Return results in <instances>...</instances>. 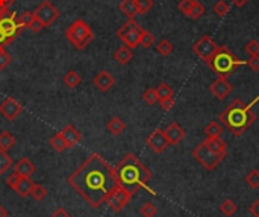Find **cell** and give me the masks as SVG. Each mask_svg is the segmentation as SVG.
<instances>
[{
    "label": "cell",
    "instance_id": "obj_54",
    "mask_svg": "<svg viewBox=\"0 0 259 217\" xmlns=\"http://www.w3.org/2000/svg\"><path fill=\"white\" fill-rule=\"evenodd\" d=\"M2 49H3V47H0V50H2Z\"/></svg>",
    "mask_w": 259,
    "mask_h": 217
},
{
    "label": "cell",
    "instance_id": "obj_16",
    "mask_svg": "<svg viewBox=\"0 0 259 217\" xmlns=\"http://www.w3.org/2000/svg\"><path fill=\"white\" fill-rule=\"evenodd\" d=\"M165 137H167V140L170 145H179L182 140H184V137H185V129L176 123V122H171L167 128H165Z\"/></svg>",
    "mask_w": 259,
    "mask_h": 217
},
{
    "label": "cell",
    "instance_id": "obj_50",
    "mask_svg": "<svg viewBox=\"0 0 259 217\" xmlns=\"http://www.w3.org/2000/svg\"><path fill=\"white\" fill-rule=\"evenodd\" d=\"M249 213H250L253 217H259V199H256V201L249 207Z\"/></svg>",
    "mask_w": 259,
    "mask_h": 217
},
{
    "label": "cell",
    "instance_id": "obj_21",
    "mask_svg": "<svg viewBox=\"0 0 259 217\" xmlns=\"http://www.w3.org/2000/svg\"><path fill=\"white\" fill-rule=\"evenodd\" d=\"M133 58V53H132V49L128 47V46H120L115 52H114V59L122 66H128Z\"/></svg>",
    "mask_w": 259,
    "mask_h": 217
},
{
    "label": "cell",
    "instance_id": "obj_28",
    "mask_svg": "<svg viewBox=\"0 0 259 217\" xmlns=\"http://www.w3.org/2000/svg\"><path fill=\"white\" fill-rule=\"evenodd\" d=\"M31 196H32V199H33V201H36V202H41V201H44V199H46V196H47V190H46V187H44V185L33 182V187H32V190H31Z\"/></svg>",
    "mask_w": 259,
    "mask_h": 217
},
{
    "label": "cell",
    "instance_id": "obj_12",
    "mask_svg": "<svg viewBox=\"0 0 259 217\" xmlns=\"http://www.w3.org/2000/svg\"><path fill=\"white\" fill-rule=\"evenodd\" d=\"M147 146L155 152V153H162L168 146V140H167V137H165V132L164 129H155L149 137H147Z\"/></svg>",
    "mask_w": 259,
    "mask_h": 217
},
{
    "label": "cell",
    "instance_id": "obj_22",
    "mask_svg": "<svg viewBox=\"0 0 259 217\" xmlns=\"http://www.w3.org/2000/svg\"><path fill=\"white\" fill-rule=\"evenodd\" d=\"M63 82H64V85L67 87V88H77L79 85H81V82H82V77L79 76V73L77 72H74V70H70V72H67L65 74H64V77H63Z\"/></svg>",
    "mask_w": 259,
    "mask_h": 217
},
{
    "label": "cell",
    "instance_id": "obj_42",
    "mask_svg": "<svg viewBox=\"0 0 259 217\" xmlns=\"http://www.w3.org/2000/svg\"><path fill=\"white\" fill-rule=\"evenodd\" d=\"M244 49L249 53V56H258L259 55V41L258 39H250Z\"/></svg>",
    "mask_w": 259,
    "mask_h": 217
},
{
    "label": "cell",
    "instance_id": "obj_4",
    "mask_svg": "<svg viewBox=\"0 0 259 217\" xmlns=\"http://www.w3.org/2000/svg\"><path fill=\"white\" fill-rule=\"evenodd\" d=\"M206 64L220 77H227L236 67L247 64V61L236 59V56L226 46H222V47H217L215 53L211 56L209 61H206Z\"/></svg>",
    "mask_w": 259,
    "mask_h": 217
},
{
    "label": "cell",
    "instance_id": "obj_51",
    "mask_svg": "<svg viewBox=\"0 0 259 217\" xmlns=\"http://www.w3.org/2000/svg\"><path fill=\"white\" fill-rule=\"evenodd\" d=\"M8 44H11V41L8 39V36L5 35V32L2 31V28H0V47H5Z\"/></svg>",
    "mask_w": 259,
    "mask_h": 217
},
{
    "label": "cell",
    "instance_id": "obj_47",
    "mask_svg": "<svg viewBox=\"0 0 259 217\" xmlns=\"http://www.w3.org/2000/svg\"><path fill=\"white\" fill-rule=\"evenodd\" d=\"M159 105H161V109H164V111L173 109V107H174V97L162 99V101H159Z\"/></svg>",
    "mask_w": 259,
    "mask_h": 217
},
{
    "label": "cell",
    "instance_id": "obj_44",
    "mask_svg": "<svg viewBox=\"0 0 259 217\" xmlns=\"http://www.w3.org/2000/svg\"><path fill=\"white\" fill-rule=\"evenodd\" d=\"M14 2L15 0H0V18L11 11V6L14 5Z\"/></svg>",
    "mask_w": 259,
    "mask_h": 217
},
{
    "label": "cell",
    "instance_id": "obj_19",
    "mask_svg": "<svg viewBox=\"0 0 259 217\" xmlns=\"http://www.w3.org/2000/svg\"><path fill=\"white\" fill-rule=\"evenodd\" d=\"M61 134H63L64 138H65V142H67V145H68V149L73 147V146H76L79 142L82 140V134L79 132L73 125H67V126L61 131Z\"/></svg>",
    "mask_w": 259,
    "mask_h": 217
},
{
    "label": "cell",
    "instance_id": "obj_35",
    "mask_svg": "<svg viewBox=\"0 0 259 217\" xmlns=\"http://www.w3.org/2000/svg\"><path fill=\"white\" fill-rule=\"evenodd\" d=\"M143 101L147 104V105H155L159 102V97H158V93H156V88H147L144 93H143Z\"/></svg>",
    "mask_w": 259,
    "mask_h": 217
},
{
    "label": "cell",
    "instance_id": "obj_31",
    "mask_svg": "<svg viewBox=\"0 0 259 217\" xmlns=\"http://www.w3.org/2000/svg\"><path fill=\"white\" fill-rule=\"evenodd\" d=\"M173 44L168 41V39H165V38H162L161 41H159L158 44H156V50H158V53L159 55H162V56H168V55H171V52H173Z\"/></svg>",
    "mask_w": 259,
    "mask_h": 217
},
{
    "label": "cell",
    "instance_id": "obj_30",
    "mask_svg": "<svg viewBox=\"0 0 259 217\" xmlns=\"http://www.w3.org/2000/svg\"><path fill=\"white\" fill-rule=\"evenodd\" d=\"M12 166V158L8 155L6 150H0V176L5 175Z\"/></svg>",
    "mask_w": 259,
    "mask_h": 217
},
{
    "label": "cell",
    "instance_id": "obj_29",
    "mask_svg": "<svg viewBox=\"0 0 259 217\" xmlns=\"http://www.w3.org/2000/svg\"><path fill=\"white\" fill-rule=\"evenodd\" d=\"M220 211L223 216L226 217H232L236 211H238V205L232 201V199H225L220 205Z\"/></svg>",
    "mask_w": 259,
    "mask_h": 217
},
{
    "label": "cell",
    "instance_id": "obj_10",
    "mask_svg": "<svg viewBox=\"0 0 259 217\" xmlns=\"http://www.w3.org/2000/svg\"><path fill=\"white\" fill-rule=\"evenodd\" d=\"M217 47H218V46L215 44V41H214V39H212L209 35H203V36L193 46V52H194L198 58H202L203 61L206 63V61H209V59H211V56L215 53Z\"/></svg>",
    "mask_w": 259,
    "mask_h": 217
},
{
    "label": "cell",
    "instance_id": "obj_26",
    "mask_svg": "<svg viewBox=\"0 0 259 217\" xmlns=\"http://www.w3.org/2000/svg\"><path fill=\"white\" fill-rule=\"evenodd\" d=\"M15 146V138L9 131L0 132V150H9Z\"/></svg>",
    "mask_w": 259,
    "mask_h": 217
},
{
    "label": "cell",
    "instance_id": "obj_5",
    "mask_svg": "<svg viewBox=\"0 0 259 217\" xmlns=\"http://www.w3.org/2000/svg\"><path fill=\"white\" fill-rule=\"evenodd\" d=\"M65 36L77 50H84L94 39V34H93L90 25H87L85 20H82V18H76L74 22L67 28Z\"/></svg>",
    "mask_w": 259,
    "mask_h": 217
},
{
    "label": "cell",
    "instance_id": "obj_1",
    "mask_svg": "<svg viewBox=\"0 0 259 217\" xmlns=\"http://www.w3.org/2000/svg\"><path fill=\"white\" fill-rule=\"evenodd\" d=\"M67 182L93 208L106 204L111 193L122 185L117 169L98 153H91L68 176Z\"/></svg>",
    "mask_w": 259,
    "mask_h": 217
},
{
    "label": "cell",
    "instance_id": "obj_45",
    "mask_svg": "<svg viewBox=\"0 0 259 217\" xmlns=\"http://www.w3.org/2000/svg\"><path fill=\"white\" fill-rule=\"evenodd\" d=\"M28 29H31L32 32H41L43 29H44V25L41 23V22H39V20L36 18V17H33L32 20H31V23L28 25Z\"/></svg>",
    "mask_w": 259,
    "mask_h": 217
},
{
    "label": "cell",
    "instance_id": "obj_24",
    "mask_svg": "<svg viewBox=\"0 0 259 217\" xmlns=\"http://www.w3.org/2000/svg\"><path fill=\"white\" fill-rule=\"evenodd\" d=\"M106 129H108L112 135H120L122 132H125L126 123L122 120L120 117H112L111 120L106 123Z\"/></svg>",
    "mask_w": 259,
    "mask_h": 217
},
{
    "label": "cell",
    "instance_id": "obj_6",
    "mask_svg": "<svg viewBox=\"0 0 259 217\" xmlns=\"http://www.w3.org/2000/svg\"><path fill=\"white\" fill-rule=\"evenodd\" d=\"M193 156L195 158V161L203 166L206 170L212 172L218 164H220L223 161V158H220L217 153H214L205 142L198 143L194 149H193Z\"/></svg>",
    "mask_w": 259,
    "mask_h": 217
},
{
    "label": "cell",
    "instance_id": "obj_18",
    "mask_svg": "<svg viewBox=\"0 0 259 217\" xmlns=\"http://www.w3.org/2000/svg\"><path fill=\"white\" fill-rule=\"evenodd\" d=\"M35 170H36V167L29 158H22V160H20L14 167V172L23 178H31L35 173Z\"/></svg>",
    "mask_w": 259,
    "mask_h": 217
},
{
    "label": "cell",
    "instance_id": "obj_3",
    "mask_svg": "<svg viewBox=\"0 0 259 217\" xmlns=\"http://www.w3.org/2000/svg\"><path fill=\"white\" fill-rule=\"evenodd\" d=\"M120 184L133 193L139 188H147V182L152 180V172L138 160L133 153H128L115 166Z\"/></svg>",
    "mask_w": 259,
    "mask_h": 217
},
{
    "label": "cell",
    "instance_id": "obj_52",
    "mask_svg": "<svg viewBox=\"0 0 259 217\" xmlns=\"http://www.w3.org/2000/svg\"><path fill=\"white\" fill-rule=\"evenodd\" d=\"M249 2V0H232V3L235 5V6H238V8H241V6H244L246 3Z\"/></svg>",
    "mask_w": 259,
    "mask_h": 217
},
{
    "label": "cell",
    "instance_id": "obj_25",
    "mask_svg": "<svg viewBox=\"0 0 259 217\" xmlns=\"http://www.w3.org/2000/svg\"><path fill=\"white\" fill-rule=\"evenodd\" d=\"M120 11L128 18H135V15H138L136 0H123V2L120 3Z\"/></svg>",
    "mask_w": 259,
    "mask_h": 217
},
{
    "label": "cell",
    "instance_id": "obj_40",
    "mask_svg": "<svg viewBox=\"0 0 259 217\" xmlns=\"http://www.w3.org/2000/svg\"><path fill=\"white\" fill-rule=\"evenodd\" d=\"M139 213H141L143 217H155L156 213H158V210H156V205H155V204L146 202V204H143V207H141V210H139Z\"/></svg>",
    "mask_w": 259,
    "mask_h": 217
},
{
    "label": "cell",
    "instance_id": "obj_14",
    "mask_svg": "<svg viewBox=\"0 0 259 217\" xmlns=\"http://www.w3.org/2000/svg\"><path fill=\"white\" fill-rule=\"evenodd\" d=\"M209 91L217 99L223 101V99H226L232 93V84L227 81V77H220V76H218L215 81L209 85Z\"/></svg>",
    "mask_w": 259,
    "mask_h": 217
},
{
    "label": "cell",
    "instance_id": "obj_2",
    "mask_svg": "<svg viewBox=\"0 0 259 217\" xmlns=\"http://www.w3.org/2000/svg\"><path fill=\"white\" fill-rule=\"evenodd\" d=\"M259 101V96L255 97V101L246 105L240 99L232 101L225 111L220 112V122L235 135L241 137L252 125L256 122V114L252 111V107Z\"/></svg>",
    "mask_w": 259,
    "mask_h": 217
},
{
    "label": "cell",
    "instance_id": "obj_17",
    "mask_svg": "<svg viewBox=\"0 0 259 217\" xmlns=\"http://www.w3.org/2000/svg\"><path fill=\"white\" fill-rule=\"evenodd\" d=\"M205 143H206V146L214 152V153H217L220 158H226V155H227V147H226V142L225 140H222V137H215V138H206L205 140Z\"/></svg>",
    "mask_w": 259,
    "mask_h": 217
},
{
    "label": "cell",
    "instance_id": "obj_36",
    "mask_svg": "<svg viewBox=\"0 0 259 217\" xmlns=\"http://www.w3.org/2000/svg\"><path fill=\"white\" fill-rule=\"evenodd\" d=\"M139 44H141L143 47H146V49L152 47L155 44V35L144 29L143 34H141V39H139Z\"/></svg>",
    "mask_w": 259,
    "mask_h": 217
},
{
    "label": "cell",
    "instance_id": "obj_20",
    "mask_svg": "<svg viewBox=\"0 0 259 217\" xmlns=\"http://www.w3.org/2000/svg\"><path fill=\"white\" fill-rule=\"evenodd\" d=\"M143 31H144V29H143L141 26H139V28H136V29L128 32L126 35H123L120 39L125 43V46H128V47H130V49H135L136 46H139V39H141Z\"/></svg>",
    "mask_w": 259,
    "mask_h": 217
},
{
    "label": "cell",
    "instance_id": "obj_37",
    "mask_svg": "<svg viewBox=\"0 0 259 217\" xmlns=\"http://www.w3.org/2000/svg\"><path fill=\"white\" fill-rule=\"evenodd\" d=\"M35 17V14L32 12V11H23L22 14H20L18 17H17V20H18V25H20V28H28V25L31 23V20Z\"/></svg>",
    "mask_w": 259,
    "mask_h": 217
},
{
    "label": "cell",
    "instance_id": "obj_33",
    "mask_svg": "<svg viewBox=\"0 0 259 217\" xmlns=\"http://www.w3.org/2000/svg\"><path fill=\"white\" fill-rule=\"evenodd\" d=\"M156 93H158L159 101H162V99H167V97H173V88L167 82L159 84L156 88Z\"/></svg>",
    "mask_w": 259,
    "mask_h": 217
},
{
    "label": "cell",
    "instance_id": "obj_49",
    "mask_svg": "<svg viewBox=\"0 0 259 217\" xmlns=\"http://www.w3.org/2000/svg\"><path fill=\"white\" fill-rule=\"evenodd\" d=\"M49 217H73V216H71V214H68V213H67V211H65L63 207H58V208H56V210H55V211H53V213H52Z\"/></svg>",
    "mask_w": 259,
    "mask_h": 217
},
{
    "label": "cell",
    "instance_id": "obj_41",
    "mask_svg": "<svg viewBox=\"0 0 259 217\" xmlns=\"http://www.w3.org/2000/svg\"><path fill=\"white\" fill-rule=\"evenodd\" d=\"M138 14H147L153 8V0H136Z\"/></svg>",
    "mask_w": 259,
    "mask_h": 217
},
{
    "label": "cell",
    "instance_id": "obj_11",
    "mask_svg": "<svg viewBox=\"0 0 259 217\" xmlns=\"http://www.w3.org/2000/svg\"><path fill=\"white\" fill-rule=\"evenodd\" d=\"M0 28H2V31L5 32V35L8 36V39L11 43L14 41V38L18 35V32L22 31V28H20V25H18L15 12H11V11L0 18Z\"/></svg>",
    "mask_w": 259,
    "mask_h": 217
},
{
    "label": "cell",
    "instance_id": "obj_43",
    "mask_svg": "<svg viewBox=\"0 0 259 217\" xmlns=\"http://www.w3.org/2000/svg\"><path fill=\"white\" fill-rule=\"evenodd\" d=\"M9 64H11V55L5 49H2L0 50V70H5Z\"/></svg>",
    "mask_w": 259,
    "mask_h": 217
},
{
    "label": "cell",
    "instance_id": "obj_15",
    "mask_svg": "<svg viewBox=\"0 0 259 217\" xmlns=\"http://www.w3.org/2000/svg\"><path fill=\"white\" fill-rule=\"evenodd\" d=\"M93 84L96 85V88H98L102 93H106V91H109V90L114 87L115 79H114V76H112L109 72L102 70V72H98V73L94 76Z\"/></svg>",
    "mask_w": 259,
    "mask_h": 217
},
{
    "label": "cell",
    "instance_id": "obj_27",
    "mask_svg": "<svg viewBox=\"0 0 259 217\" xmlns=\"http://www.w3.org/2000/svg\"><path fill=\"white\" fill-rule=\"evenodd\" d=\"M205 134H206V138L222 137V134H223V125L220 122H217V120H212V122H209L205 126Z\"/></svg>",
    "mask_w": 259,
    "mask_h": 217
},
{
    "label": "cell",
    "instance_id": "obj_38",
    "mask_svg": "<svg viewBox=\"0 0 259 217\" xmlns=\"http://www.w3.org/2000/svg\"><path fill=\"white\" fill-rule=\"evenodd\" d=\"M203 14H205V6H203L200 2H197V0H195L194 5H193V8H191V11L188 12V17L197 20V18H200Z\"/></svg>",
    "mask_w": 259,
    "mask_h": 217
},
{
    "label": "cell",
    "instance_id": "obj_32",
    "mask_svg": "<svg viewBox=\"0 0 259 217\" xmlns=\"http://www.w3.org/2000/svg\"><path fill=\"white\" fill-rule=\"evenodd\" d=\"M244 181L247 182L249 187L252 188H259V170L258 169H253L252 172H249L244 178Z\"/></svg>",
    "mask_w": 259,
    "mask_h": 217
},
{
    "label": "cell",
    "instance_id": "obj_23",
    "mask_svg": "<svg viewBox=\"0 0 259 217\" xmlns=\"http://www.w3.org/2000/svg\"><path fill=\"white\" fill-rule=\"evenodd\" d=\"M49 145H50L56 152H59V153L65 152V150L68 149V145H67L65 138H64V135H63L61 132H58V134H55L53 137H50Z\"/></svg>",
    "mask_w": 259,
    "mask_h": 217
},
{
    "label": "cell",
    "instance_id": "obj_9",
    "mask_svg": "<svg viewBox=\"0 0 259 217\" xmlns=\"http://www.w3.org/2000/svg\"><path fill=\"white\" fill-rule=\"evenodd\" d=\"M6 184L22 197L31 196V190L33 187V181L31 180V178H23V176L17 175L15 172L6 178Z\"/></svg>",
    "mask_w": 259,
    "mask_h": 217
},
{
    "label": "cell",
    "instance_id": "obj_39",
    "mask_svg": "<svg viewBox=\"0 0 259 217\" xmlns=\"http://www.w3.org/2000/svg\"><path fill=\"white\" fill-rule=\"evenodd\" d=\"M229 5H227V2H225V0H218V2L214 5V12L218 15V17H225V15H227V12H229Z\"/></svg>",
    "mask_w": 259,
    "mask_h": 217
},
{
    "label": "cell",
    "instance_id": "obj_34",
    "mask_svg": "<svg viewBox=\"0 0 259 217\" xmlns=\"http://www.w3.org/2000/svg\"><path fill=\"white\" fill-rule=\"evenodd\" d=\"M136 28H139V25L135 22L133 18H129L128 22H126L120 29L117 31V36H118V38H122L123 35H126L128 32H130V31H133V29H136Z\"/></svg>",
    "mask_w": 259,
    "mask_h": 217
},
{
    "label": "cell",
    "instance_id": "obj_13",
    "mask_svg": "<svg viewBox=\"0 0 259 217\" xmlns=\"http://www.w3.org/2000/svg\"><path fill=\"white\" fill-rule=\"evenodd\" d=\"M22 111H23V107L20 105L14 97H8L5 102L0 104V114L9 122L15 120V118L22 114Z\"/></svg>",
    "mask_w": 259,
    "mask_h": 217
},
{
    "label": "cell",
    "instance_id": "obj_48",
    "mask_svg": "<svg viewBox=\"0 0 259 217\" xmlns=\"http://www.w3.org/2000/svg\"><path fill=\"white\" fill-rule=\"evenodd\" d=\"M247 66L253 70V72H259V55L258 56H250Z\"/></svg>",
    "mask_w": 259,
    "mask_h": 217
},
{
    "label": "cell",
    "instance_id": "obj_7",
    "mask_svg": "<svg viewBox=\"0 0 259 217\" xmlns=\"http://www.w3.org/2000/svg\"><path fill=\"white\" fill-rule=\"evenodd\" d=\"M133 194H135V193H133L132 190H129V188H126V187H123V185H120V187H117V188L111 193V196L108 197L106 204L109 205V208H111L114 213H120V211L130 202V199H132Z\"/></svg>",
    "mask_w": 259,
    "mask_h": 217
},
{
    "label": "cell",
    "instance_id": "obj_53",
    "mask_svg": "<svg viewBox=\"0 0 259 217\" xmlns=\"http://www.w3.org/2000/svg\"><path fill=\"white\" fill-rule=\"evenodd\" d=\"M0 217H8V211L3 205H0Z\"/></svg>",
    "mask_w": 259,
    "mask_h": 217
},
{
    "label": "cell",
    "instance_id": "obj_8",
    "mask_svg": "<svg viewBox=\"0 0 259 217\" xmlns=\"http://www.w3.org/2000/svg\"><path fill=\"white\" fill-rule=\"evenodd\" d=\"M33 14L39 22L44 25V28H49L50 25H53L59 17V11L52 2H49V0H44V2L39 3L36 9L33 11Z\"/></svg>",
    "mask_w": 259,
    "mask_h": 217
},
{
    "label": "cell",
    "instance_id": "obj_46",
    "mask_svg": "<svg viewBox=\"0 0 259 217\" xmlns=\"http://www.w3.org/2000/svg\"><path fill=\"white\" fill-rule=\"evenodd\" d=\"M194 2H195V0H181V2H179V11L184 12L185 15H188V12L191 11Z\"/></svg>",
    "mask_w": 259,
    "mask_h": 217
}]
</instances>
